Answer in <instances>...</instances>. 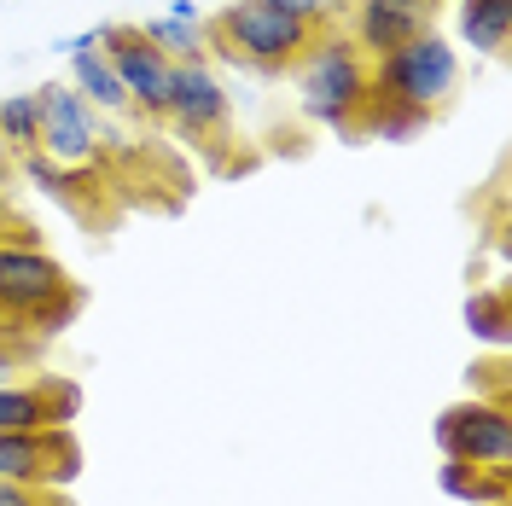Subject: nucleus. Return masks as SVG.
<instances>
[{"label":"nucleus","mask_w":512,"mask_h":506,"mask_svg":"<svg viewBox=\"0 0 512 506\" xmlns=\"http://www.w3.org/2000/svg\"><path fill=\"white\" fill-rule=\"evenodd\" d=\"M291 76H297V99H303V111L315 123L355 134L361 105L373 99V59L355 47L350 35L315 30V41L291 59Z\"/></svg>","instance_id":"f257e3e1"},{"label":"nucleus","mask_w":512,"mask_h":506,"mask_svg":"<svg viewBox=\"0 0 512 506\" xmlns=\"http://www.w3.org/2000/svg\"><path fill=\"white\" fill-rule=\"evenodd\" d=\"M76 309H82V291L70 285V274L35 245L30 233L0 239V320H18V326H35V332H59Z\"/></svg>","instance_id":"f03ea898"},{"label":"nucleus","mask_w":512,"mask_h":506,"mask_svg":"<svg viewBox=\"0 0 512 506\" xmlns=\"http://www.w3.org/2000/svg\"><path fill=\"white\" fill-rule=\"evenodd\" d=\"M309 41H315V24L286 12V6H268V0H233V6L216 12V24H210V53L245 64L256 76L291 70V59Z\"/></svg>","instance_id":"7ed1b4c3"},{"label":"nucleus","mask_w":512,"mask_h":506,"mask_svg":"<svg viewBox=\"0 0 512 506\" xmlns=\"http://www.w3.org/2000/svg\"><path fill=\"white\" fill-rule=\"evenodd\" d=\"M460 88V53L454 41L437 30L414 35L402 47H390L384 59H373V94L396 99V105H414V111H443Z\"/></svg>","instance_id":"20e7f679"},{"label":"nucleus","mask_w":512,"mask_h":506,"mask_svg":"<svg viewBox=\"0 0 512 506\" xmlns=\"http://www.w3.org/2000/svg\"><path fill=\"white\" fill-rule=\"evenodd\" d=\"M99 140L105 134H99L94 105L76 94V88H64V82L35 88V152L41 158H53L70 175H88L99 163Z\"/></svg>","instance_id":"39448f33"},{"label":"nucleus","mask_w":512,"mask_h":506,"mask_svg":"<svg viewBox=\"0 0 512 506\" xmlns=\"http://www.w3.org/2000/svg\"><path fill=\"white\" fill-rule=\"evenodd\" d=\"M437 448L448 460H472L489 472H512V408L507 396H472L437 419Z\"/></svg>","instance_id":"423d86ee"},{"label":"nucleus","mask_w":512,"mask_h":506,"mask_svg":"<svg viewBox=\"0 0 512 506\" xmlns=\"http://www.w3.org/2000/svg\"><path fill=\"white\" fill-rule=\"evenodd\" d=\"M99 53L123 76L128 105L140 117L163 123L169 117V88H175V59H163L158 47L140 35V24H99Z\"/></svg>","instance_id":"0eeeda50"},{"label":"nucleus","mask_w":512,"mask_h":506,"mask_svg":"<svg viewBox=\"0 0 512 506\" xmlns=\"http://www.w3.org/2000/svg\"><path fill=\"white\" fill-rule=\"evenodd\" d=\"M82 472V448L70 425L53 431H0V477L6 483H35V489H64Z\"/></svg>","instance_id":"6e6552de"},{"label":"nucleus","mask_w":512,"mask_h":506,"mask_svg":"<svg viewBox=\"0 0 512 506\" xmlns=\"http://www.w3.org/2000/svg\"><path fill=\"white\" fill-rule=\"evenodd\" d=\"M437 0H350V41L367 59H384L390 47L431 30Z\"/></svg>","instance_id":"1a4fd4ad"},{"label":"nucleus","mask_w":512,"mask_h":506,"mask_svg":"<svg viewBox=\"0 0 512 506\" xmlns=\"http://www.w3.org/2000/svg\"><path fill=\"white\" fill-rule=\"evenodd\" d=\"M169 123L198 134H227L233 123V99H227L222 76L210 64H175V88H169Z\"/></svg>","instance_id":"9d476101"},{"label":"nucleus","mask_w":512,"mask_h":506,"mask_svg":"<svg viewBox=\"0 0 512 506\" xmlns=\"http://www.w3.org/2000/svg\"><path fill=\"white\" fill-rule=\"evenodd\" d=\"M76 408H82L76 384H0V431H53V425H70Z\"/></svg>","instance_id":"9b49d317"},{"label":"nucleus","mask_w":512,"mask_h":506,"mask_svg":"<svg viewBox=\"0 0 512 506\" xmlns=\"http://www.w3.org/2000/svg\"><path fill=\"white\" fill-rule=\"evenodd\" d=\"M437 483H443L448 501H466V506H507V483L512 472H489V466H472V460H448L437 466Z\"/></svg>","instance_id":"f8f14e48"},{"label":"nucleus","mask_w":512,"mask_h":506,"mask_svg":"<svg viewBox=\"0 0 512 506\" xmlns=\"http://www.w3.org/2000/svg\"><path fill=\"white\" fill-rule=\"evenodd\" d=\"M507 35H512V0H460V41L495 59L507 53Z\"/></svg>","instance_id":"ddd939ff"},{"label":"nucleus","mask_w":512,"mask_h":506,"mask_svg":"<svg viewBox=\"0 0 512 506\" xmlns=\"http://www.w3.org/2000/svg\"><path fill=\"white\" fill-rule=\"evenodd\" d=\"M70 88L88 99V105H99V111H128V88L123 76L111 70V59L105 53H70Z\"/></svg>","instance_id":"4468645a"},{"label":"nucleus","mask_w":512,"mask_h":506,"mask_svg":"<svg viewBox=\"0 0 512 506\" xmlns=\"http://www.w3.org/2000/svg\"><path fill=\"white\" fill-rule=\"evenodd\" d=\"M431 128V111H414V105H396V99H367L361 117H355V134H373V140H414Z\"/></svg>","instance_id":"2eb2a0df"},{"label":"nucleus","mask_w":512,"mask_h":506,"mask_svg":"<svg viewBox=\"0 0 512 506\" xmlns=\"http://www.w3.org/2000/svg\"><path fill=\"white\" fill-rule=\"evenodd\" d=\"M140 35L158 47L163 59H175V64H210V35H204V24H181V18H146V24H140Z\"/></svg>","instance_id":"dca6fc26"},{"label":"nucleus","mask_w":512,"mask_h":506,"mask_svg":"<svg viewBox=\"0 0 512 506\" xmlns=\"http://www.w3.org/2000/svg\"><path fill=\"white\" fill-rule=\"evenodd\" d=\"M466 326H472V338H483L489 349L507 344V291H472L466 297Z\"/></svg>","instance_id":"f3484780"},{"label":"nucleus","mask_w":512,"mask_h":506,"mask_svg":"<svg viewBox=\"0 0 512 506\" xmlns=\"http://www.w3.org/2000/svg\"><path fill=\"white\" fill-rule=\"evenodd\" d=\"M0 134H6V146L24 158L35 152V88L30 94H6L0 99Z\"/></svg>","instance_id":"a211bd4d"},{"label":"nucleus","mask_w":512,"mask_h":506,"mask_svg":"<svg viewBox=\"0 0 512 506\" xmlns=\"http://www.w3.org/2000/svg\"><path fill=\"white\" fill-rule=\"evenodd\" d=\"M0 506H70L64 495H53V489H35V483H6L0 477Z\"/></svg>","instance_id":"6ab92c4d"},{"label":"nucleus","mask_w":512,"mask_h":506,"mask_svg":"<svg viewBox=\"0 0 512 506\" xmlns=\"http://www.w3.org/2000/svg\"><path fill=\"white\" fill-rule=\"evenodd\" d=\"M268 6H286V12H297V18H309L315 30H326V18H338L350 0H268Z\"/></svg>","instance_id":"aec40b11"},{"label":"nucleus","mask_w":512,"mask_h":506,"mask_svg":"<svg viewBox=\"0 0 512 506\" xmlns=\"http://www.w3.org/2000/svg\"><path fill=\"white\" fill-rule=\"evenodd\" d=\"M94 47H99V24H94V30H76V35H64V41L53 47V53H94Z\"/></svg>","instance_id":"412c9836"},{"label":"nucleus","mask_w":512,"mask_h":506,"mask_svg":"<svg viewBox=\"0 0 512 506\" xmlns=\"http://www.w3.org/2000/svg\"><path fill=\"white\" fill-rule=\"evenodd\" d=\"M163 18H181V24H204V12L192 6V0H169V12Z\"/></svg>","instance_id":"4be33fe9"},{"label":"nucleus","mask_w":512,"mask_h":506,"mask_svg":"<svg viewBox=\"0 0 512 506\" xmlns=\"http://www.w3.org/2000/svg\"><path fill=\"white\" fill-rule=\"evenodd\" d=\"M12 169H18V152H12V146H6V134H0V175H12Z\"/></svg>","instance_id":"5701e85b"},{"label":"nucleus","mask_w":512,"mask_h":506,"mask_svg":"<svg viewBox=\"0 0 512 506\" xmlns=\"http://www.w3.org/2000/svg\"><path fill=\"white\" fill-rule=\"evenodd\" d=\"M0 239H6V198H0Z\"/></svg>","instance_id":"b1692460"}]
</instances>
